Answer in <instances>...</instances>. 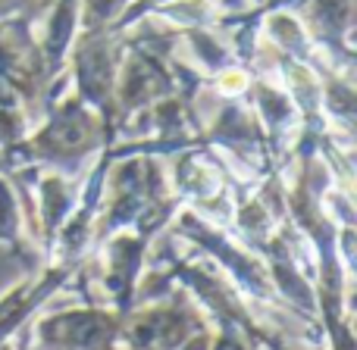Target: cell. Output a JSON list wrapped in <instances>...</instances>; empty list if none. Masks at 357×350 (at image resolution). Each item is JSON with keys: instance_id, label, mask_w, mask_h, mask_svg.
I'll return each mask as SVG.
<instances>
[{"instance_id": "1", "label": "cell", "mask_w": 357, "mask_h": 350, "mask_svg": "<svg viewBox=\"0 0 357 350\" xmlns=\"http://www.w3.org/2000/svg\"><path fill=\"white\" fill-rule=\"evenodd\" d=\"M226 88H241V75H229V79H226Z\"/></svg>"}]
</instances>
